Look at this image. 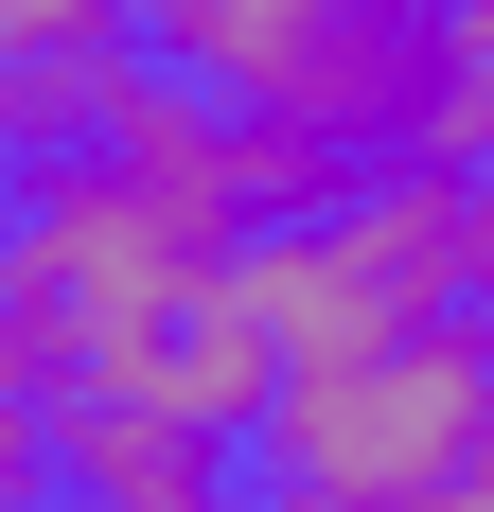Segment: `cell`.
Masks as SVG:
<instances>
[{"mask_svg": "<svg viewBox=\"0 0 494 512\" xmlns=\"http://www.w3.org/2000/svg\"><path fill=\"white\" fill-rule=\"evenodd\" d=\"M230 301L283 371L424 336V318H477V177L459 159H371L336 212H300V230H265L230 265Z\"/></svg>", "mask_w": 494, "mask_h": 512, "instance_id": "1", "label": "cell"}, {"mask_svg": "<svg viewBox=\"0 0 494 512\" xmlns=\"http://www.w3.org/2000/svg\"><path fill=\"white\" fill-rule=\"evenodd\" d=\"M106 18H159V71L247 124H300L336 159H406L424 124V36L442 0H106Z\"/></svg>", "mask_w": 494, "mask_h": 512, "instance_id": "2", "label": "cell"}, {"mask_svg": "<svg viewBox=\"0 0 494 512\" xmlns=\"http://www.w3.org/2000/svg\"><path fill=\"white\" fill-rule=\"evenodd\" d=\"M477 460H494V318H424V336L318 354L265 407V477H300V495H336V512L459 495Z\"/></svg>", "mask_w": 494, "mask_h": 512, "instance_id": "3", "label": "cell"}, {"mask_svg": "<svg viewBox=\"0 0 494 512\" xmlns=\"http://www.w3.org/2000/svg\"><path fill=\"white\" fill-rule=\"evenodd\" d=\"M89 389H106V407H142V424H195V442H265L283 354L247 336V301H230V283H195V301L124 318V336L89 354Z\"/></svg>", "mask_w": 494, "mask_h": 512, "instance_id": "4", "label": "cell"}, {"mask_svg": "<svg viewBox=\"0 0 494 512\" xmlns=\"http://www.w3.org/2000/svg\"><path fill=\"white\" fill-rule=\"evenodd\" d=\"M53 512H230V442L71 389V407H53Z\"/></svg>", "mask_w": 494, "mask_h": 512, "instance_id": "5", "label": "cell"}, {"mask_svg": "<svg viewBox=\"0 0 494 512\" xmlns=\"http://www.w3.org/2000/svg\"><path fill=\"white\" fill-rule=\"evenodd\" d=\"M142 89H159V53H106V36H71V53H0V159H18V177H36V159H89Z\"/></svg>", "mask_w": 494, "mask_h": 512, "instance_id": "6", "label": "cell"}, {"mask_svg": "<svg viewBox=\"0 0 494 512\" xmlns=\"http://www.w3.org/2000/svg\"><path fill=\"white\" fill-rule=\"evenodd\" d=\"M406 159H459V177H494V0H442V36H424V124H406Z\"/></svg>", "mask_w": 494, "mask_h": 512, "instance_id": "7", "label": "cell"}, {"mask_svg": "<svg viewBox=\"0 0 494 512\" xmlns=\"http://www.w3.org/2000/svg\"><path fill=\"white\" fill-rule=\"evenodd\" d=\"M71 36H106V0H0V53H71Z\"/></svg>", "mask_w": 494, "mask_h": 512, "instance_id": "8", "label": "cell"}, {"mask_svg": "<svg viewBox=\"0 0 494 512\" xmlns=\"http://www.w3.org/2000/svg\"><path fill=\"white\" fill-rule=\"evenodd\" d=\"M230 512H336V495H300V477H247V495Z\"/></svg>", "mask_w": 494, "mask_h": 512, "instance_id": "9", "label": "cell"}, {"mask_svg": "<svg viewBox=\"0 0 494 512\" xmlns=\"http://www.w3.org/2000/svg\"><path fill=\"white\" fill-rule=\"evenodd\" d=\"M406 512H494V460H477V477H459V495H406Z\"/></svg>", "mask_w": 494, "mask_h": 512, "instance_id": "10", "label": "cell"}, {"mask_svg": "<svg viewBox=\"0 0 494 512\" xmlns=\"http://www.w3.org/2000/svg\"><path fill=\"white\" fill-rule=\"evenodd\" d=\"M477 301H494V177H477Z\"/></svg>", "mask_w": 494, "mask_h": 512, "instance_id": "11", "label": "cell"}]
</instances>
